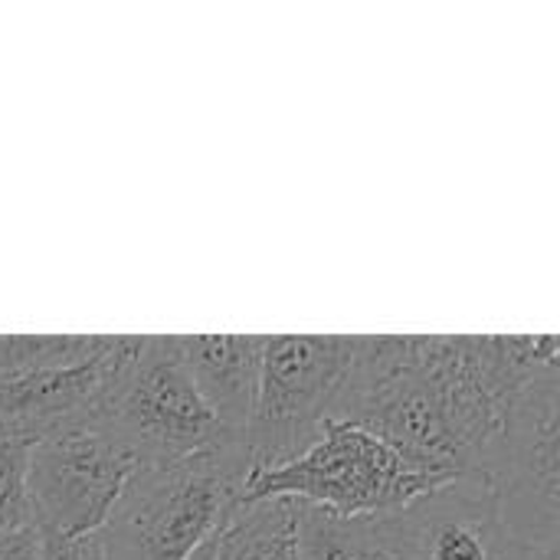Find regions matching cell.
<instances>
[{
    "mask_svg": "<svg viewBox=\"0 0 560 560\" xmlns=\"http://www.w3.org/2000/svg\"><path fill=\"white\" fill-rule=\"evenodd\" d=\"M535 371L522 335L358 338L331 423L374 433L440 482H486L505 413Z\"/></svg>",
    "mask_w": 560,
    "mask_h": 560,
    "instance_id": "6da1fadb",
    "label": "cell"
},
{
    "mask_svg": "<svg viewBox=\"0 0 560 560\" xmlns=\"http://www.w3.org/2000/svg\"><path fill=\"white\" fill-rule=\"evenodd\" d=\"M246 479L249 453L230 443L141 463L98 532L105 560H190L240 505Z\"/></svg>",
    "mask_w": 560,
    "mask_h": 560,
    "instance_id": "7a4b0ae2",
    "label": "cell"
},
{
    "mask_svg": "<svg viewBox=\"0 0 560 560\" xmlns=\"http://www.w3.org/2000/svg\"><path fill=\"white\" fill-rule=\"evenodd\" d=\"M436 486L443 482L413 469L374 433L354 423H328L322 440L299 459L269 472H253L240 502L292 499L338 518H364L400 512Z\"/></svg>",
    "mask_w": 560,
    "mask_h": 560,
    "instance_id": "3957f363",
    "label": "cell"
},
{
    "mask_svg": "<svg viewBox=\"0 0 560 560\" xmlns=\"http://www.w3.org/2000/svg\"><path fill=\"white\" fill-rule=\"evenodd\" d=\"M486 486L505 538L560 555V368L535 374L512 400L489 459Z\"/></svg>",
    "mask_w": 560,
    "mask_h": 560,
    "instance_id": "277c9868",
    "label": "cell"
},
{
    "mask_svg": "<svg viewBox=\"0 0 560 560\" xmlns=\"http://www.w3.org/2000/svg\"><path fill=\"white\" fill-rule=\"evenodd\" d=\"M354 341L345 335H266L249 476L279 469L322 440L351 371Z\"/></svg>",
    "mask_w": 560,
    "mask_h": 560,
    "instance_id": "5b68a950",
    "label": "cell"
},
{
    "mask_svg": "<svg viewBox=\"0 0 560 560\" xmlns=\"http://www.w3.org/2000/svg\"><path fill=\"white\" fill-rule=\"evenodd\" d=\"M105 423L141 463H171L223 443L213 413L194 387L177 335H131Z\"/></svg>",
    "mask_w": 560,
    "mask_h": 560,
    "instance_id": "8992f818",
    "label": "cell"
},
{
    "mask_svg": "<svg viewBox=\"0 0 560 560\" xmlns=\"http://www.w3.org/2000/svg\"><path fill=\"white\" fill-rule=\"evenodd\" d=\"M138 453L98 420L56 430L30 446V505L39 535L85 538L102 532Z\"/></svg>",
    "mask_w": 560,
    "mask_h": 560,
    "instance_id": "52a82bcc",
    "label": "cell"
},
{
    "mask_svg": "<svg viewBox=\"0 0 560 560\" xmlns=\"http://www.w3.org/2000/svg\"><path fill=\"white\" fill-rule=\"evenodd\" d=\"M128 348L131 335H115V345L98 361L0 384V427L33 446L36 440L75 423H105Z\"/></svg>",
    "mask_w": 560,
    "mask_h": 560,
    "instance_id": "ba28073f",
    "label": "cell"
},
{
    "mask_svg": "<svg viewBox=\"0 0 560 560\" xmlns=\"http://www.w3.org/2000/svg\"><path fill=\"white\" fill-rule=\"evenodd\" d=\"M413 560H522L535 551L512 545L482 479H453L404 509Z\"/></svg>",
    "mask_w": 560,
    "mask_h": 560,
    "instance_id": "9c48e42d",
    "label": "cell"
},
{
    "mask_svg": "<svg viewBox=\"0 0 560 560\" xmlns=\"http://www.w3.org/2000/svg\"><path fill=\"white\" fill-rule=\"evenodd\" d=\"M177 345L223 443L249 453L266 335H177Z\"/></svg>",
    "mask_w": 560,
    "mask_h": 560,
    "instance_id": "30bf717a",
    "label": "cell"
},
{
    "mask_svg": "<svg viewBox=\"0 0 560 560\" xmlns=\"http://www.w3.org/2000/svg\"><path fill=\"white\" fill-rule=\"evenodd\" d=\"M299 505V560H413L407 512L338 518L315 505Z\"/></svg>",
    "mask_w": 560,
    "mask_h": 560,
    "instance_id": "8fae6325",
    "label": "cell"
},
{
    "mask_svg": "<svg viewBox=\"0 0 560 560\" xmlns=\"http://www.w3.org/2000/svg\"><path fill=\"white\" fill-rule=\"evenodd\" d=\"M213 560H299V505L292 499L240 502L217 528Z\"/></svg>",
    "mask_w": 560,
    "mask_h": 560,
    "instance_id": "7c38bea8",
    "label": "cell"
},
{
    "mask_svg": "<svg viewBox=\"0 0 560 560\" xmlns=\"http://www.w3.org/2000/svg\"><path fill=\"white\" fill-rule=\"evenodd\" d=\"M115 335H0V384L98 361Z\"/></svg>",
    "mask_w": 560,
    "mask_h": 560,
    "instance_id": "4fadbf2b",
    "label": "cell"
},
{
    "mask_svg": "<svg viewBox=\"0 0 560 560\" xmlns=\"http://www.w3.org/2000/svg\"><path fill=\"white\" fill-rule=\"evenodd\" d=\"M33 528L30 443L0 427V532Z\"/></svg>",
    "mask_w": 560,
    "mask_h": 560,
    "instance_id": "5bb4252c",
    "label": "cell"
},
{
    "mask_svg": "<svg viewBox=\"0 0 560 560\" xmlns=\"http://www.w3.org/2000/svg\"><path fill=\"white\" fill-rule=\"evenodd\" d=\"M43 538V560H105L102 535H85V538Z\"/></svg>",
    "mask_w": 560,
    "mask_h": 560,
    "instance_id": "9a60e30c",
    "label": "cell"
},
{
    "mask_svg": "<svg viewBox=\"0 0 560 560\" xmlns=\"http://www.w3.org/2000/svg\"><path fill=\"white\" fill-rule=\"evenodd\" d=\"M0 560H43V538L33 528L0 532Z\"/></svg>",
    "mask_w": 560,
    "mask_h": 560,
    "instance_id": "2e32d148",
    "label": "cell"
},
{
    "mask_svg": "<svg viewBox=\"0 0 560 560\" xmlns=\"http://www.w3.org/2000/svg\"><path fill=\"white\" fill-rule=\"evenodd\" d=\"M213 548H217V532H213V535H210V538H207L194 555H190V560H213Z\"/></svg>",
    "mask_w": 560,
    "mask_h": 560,
    "instance_id": "e0dca14e",
    "label": "cell"
},
{
    "mask_svg": "<svg viewBox=\"0 0 560 560\" xmlns=\"http://www.w3.org/2000/svg\"><path fill=\"white\" fill-rule=\"evenodd\" d=\"M522 560H558V558H541V555H528V558Z\"/></svg>",
    "mask_w": 560,
    "mask_h": 560,
    "instance_id": "ac0fdd59",
    "label": "cell"
}]
</instances>
